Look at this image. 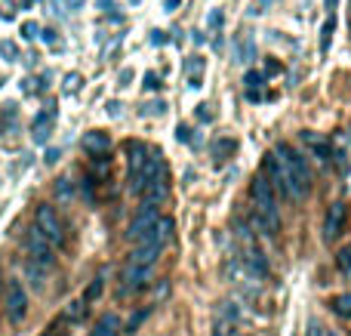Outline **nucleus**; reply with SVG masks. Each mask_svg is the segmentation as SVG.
Masks as SVG:
<instances>
[{"mask_svg":"<svg viewBox=\"0 0 351 336\" xmlns=\"http://www.w3.org/2000/svg\"><path fill=\"white\" fill-rule=\"evenodd\" d=\"M250 197H253V210L256 219L262 222L268 235H274L280 228V213H278V197H274V189L265 176H256L250 182Z\"/></svg>","mask_w":351,"mask_h":336,"instance_id":"1","label":"nucleus"},{"mask_svg":"<svg viewBox=\"0 0 351 336\" xmlns=\"http://www.w3.org/2000/svg\"><path fill=\"white\" fill-rule=\"evenodd\" d=\"M274 152L280 154V160H284L287 170H290L293 189H296V201H299V197H305V195H308V189H311V170H308V160H305V154L296 152L293 145H287V142H280Z\"/></svg>","mask_w":351,"mask_h":336,"instance_id":"2","label":"nucleus"},{"mask_svg":"<svg viewBox=\"0 0 351 336\" xmlns=\"http://www.w3.org/2000/svg\"><path fill=\"white\" fill-rule=\"evenodd\" d=\"M262 170H265V179L271 182L274 191H280V195H287V197H293V201H296V189H293L290 170H287V164L280 160L278 152L265 154V160H262Z\"/></svg>","mask_w":351,"mask_h":336,"instance_id":"3","label":"nucleus"},{"mask_svg":"<svg viewBox=\"0 0 351 336\" xmlns=\"http://www.w3.org/2000/svg\"><path fill=\"white\" fill-rule=\"evenodd\" d=\"M34 226L43 232V238L53 241V247H62L65 244V226H62L59 213H56V207H49V204H37L34 210Z\"/></svg>","mask_w":351,"mask_h":336,"instance_id":"4","label":"nucleus"},{"mask_svg":"<svg viewBox=\"0 0 351 336\" xmlns=\"http://www.w3.org/2000/svg\"><path fill=\"white\" fill-rule=\"evenodd\" d=\"M25 253H28V259H34V263H40V265H53L56 263V250H53V241L49 238H43V232L40 228H31L28 235H25Z\"/></svg>","mask_w":351,"mask_h":336,"instance_id":"5","label":"nucleus"},{"mask_svg":"<svg viewBox=\"0 0 351 336\" xmlns=\"http://www.w3.org/2000/svg\"><path fill=\"white\" fill-rule=\"evenodd\" d=\"M3 306H6V318H10V324H22L25 315H28V293H25L22 281H6Z\"/></svg>","mask_w":351,"mask_h":336,"instance_id":"6","label":"nucleus"},{"mask_svg":"<svg viewBox=\"0 0 351 336\" xmlns=\"http://www.w3.org/2000/svg\"><path fill=\"white\" fill-rule=\"evenodd\" d=\"M158 219H160L158 207H154V204H142V207H139V213L133 216V222H130V228H127V238L139 244V241L145 238V235L152 232L154 226H158Z\"/></svg>","mask_w":351,"mask_h":336,"instance_id":"7","label":"nucleus"},{"mask_svg":"<svg viewBox=\"0 0 351 336\" xmlns=\"http://www.w3.org/2000/svg\"><path fill=\"white\" fill-rule=\"evenodd\" d=\"M152 281V265H133L127 263L121 275V287H117V296H130V293H139L145 284Z\"/></svg>","mask_w":351,"mask_h":336,"instance_id":"8","label":"nucleus"},{"mask_svg":"<svg viewBox=\"0 0 351 336\" xmlns=\"http://www.w3.org/2000/svg\"><path fill=\"white\" fill-rule=\"evenodd\" d=\"M346 216H348L346 204H330L327 219H324V238H327V241H336V238H339V235H342V226H346Z\"/></svg>","mask_w":351,"mask_h":336,"instance_id":"9","label":"nucleus"},{"mask_svg":"<svg viewBox=\"0 0 351 336\" xmlns=\"http://www.w3.org/2000/svg\"><path fill=\"white\" fill-rule=\"evenodd\" d=\"M160 253H164V247H160V244H148V241H139V244H136V250L130 253L127 263H133V265H154V263L160 259Z\"/></svg>","mask_w":351,"mask_h":336,"instance_id":"10","label":"nucleus"},{"mask_svg":"<svg viewBox=\"0 0 351 336\" xmlns=\"http://www.w3.org/2000/svg\"><path fill=\"white\" fill-rule=\"evenodd\" d=\"M148 154H152V148L145 145V142H127V164H130V179L136 176V173L145 167Z\"/></svg>","mask_w":351,"mask_h":336,"instance_id":"11","label":"nucleus"},{"mask_svg":"<svg viewBox=\"0 0 351 336\" xmlns=\"http://www.w3.org/2000/svg\"><path fill=\"white\" fill-rule=\"evenodd\" d=\"M84 148L90 154H96V158H102V154H108V148H111V136L105 133V130H90V133L84 136Z\"/></svg>","mask_w":351,"mask_h":336,"instance_id":"12","label":"nucleus"},{"mask_svg":"<svg viewBox=\"0 0 351 336\" xmlns=\"http://www.w3.org/2000/svg\"><path fill=\"white\" fill-rule=\"evenodd\" d=\"M299 136H302V142L324 160V164H330V158H333V145H330V139H321V136L311 133V130H305V133H299Z\"/></svg>","mask_w":351,"mask_h":336,"instance_id":"13","label":"nucleus"},{"mask_svg":"<svg viewBox=\"0 0 351 336\" xmlns=\"http://www.w3.org/2000/svg\"><path fill=\"white\" fill-rule=\"evenodd\" d=\"M234 148H237V142L231 139V136H219V139L213 142V160H216V164L228 160L231 154H234Z\"/></svg>","mask_w":351,"mask_h":336,"instance_id":"14","label":"nucleus"},{"mask_svg":"<svg viewBox=\"0 0 351 336\" xmlns=\"http://www.w3.org/2000/svg\"><path fill=\"white\" fill-rule=\"evenodd\" d=\"M25 275H28L31 287H34V290H43V281H47V265H40V263H34V259H28V263H25Z\"/></svg>","mask_w":351,"mask_h":336,"instance_id":"15","label":"nucleus"},{"mask_svg":"<svg viewBox=\"0 0 351 336\" xmlns=\"http://www.w3.org/2000/svg\"><path fill=\"white\" fill-rule=\"evenodd\" d=\"M117 331H121V321H117V315H102V318H99V324L93 327L90 336H117Z\"/></svg>","mask_w":351,"mask_h":336,"instance_id":"16","label":"nucleus"},{"mask_svg":"<svg viewBox=\"0 0 351 336\" xmlns=\"http://www.w3.org/2000/svg\"><path fill=\"white\" fill-rule=\"evenodd\" d=\"M333 31H336V16L330 12L327 22L321 25V56H327V53H330V43H333Z\"/></svg>","mask_w":351,"mask_h":336,"instance_id":"17","label":"nucleus"},{"mask_svg":"<svg viewBox=\"0 0 351 336\" xmlns=\"http://www.w3.org/2000/svg\"><path fill=\"white\" fill-rule=\"evenodd\" d=\"M330 309H333L339 318H351V293H339L330 300Z\"/></svg>","mask_w":351,"mask_h":336,"instance_id":"18","label":"nucleus"},{"mask_svg":"<svg viewBox=\"0 0 351 336\" xmlns=\"http://www.w3.org/2000/svg\"><path fill=\"white\" fill-rule=\"evenodd\" d=\"M247 263H250V269H253L256 275H268V263H265V256H262V253L256 250V247H250Z\"/></svg>","mask_w":351,"mask_h":336,"instance_id":"19","label":"nucleus"},{"mask_svg":"<svg viewBox=\"0 0 351 336\" xmlns=\"http://www.w3.org/2000/svg\"><path fill=\"white\" fill-rule=\"evenodd\" d=\"M336 265H339L342 275L351 278V244H348V247H342V250L336 253Z\"/></svg>","mask_w":351,"mask_h":336,"instance_id":"20","label":"nucleus"},{"mask_svg":"<svg viewBox=\"0 0 351 336\" xmlns=\"http://www.w3.org/2000/svg\"><path fill=\"white\" fill-rule=\"evenodd\" d=\"M84 315H86V300H77V302H71V306H68L65 318L74 324V321H84Z\"/></svg>","mask_w":351,"mask_h":336,"instance_id":"21","label":"nucleus"},{"mask_svg":"<svg viewBox=\"0 0 351 336\" xmlns=\"http://www.w3.org/2000/svg\"><path fill=\"white\" fill-rule=\"evenodd\" d=\"M56 195H59L62 201H68V197H74V185H71V179H68V176H62L59 182H56Z\"/></svg>","mask_w":351,"mask_h":336,"instance_id":"22","label":"nucleus"},{"mask_svg":"<svg viewBox=\"0 0 351 336\" xmlns=\"http://www.w3.org/2000/svg\"><path fill=\"white\" fill-rule=\"evenodd\" d=\"M68 324H71V321L65 318V315H62L59 321H53V327H49L47 333H40V336H68Z\"/></svg>","mask_w":351,"mask_h":336,"instance_id":"23","label":"nucleus"},{"mask_svg":"<svg viewBox=\"0 0 351 336\" xmlns=\"http://www.w3.org/2000/svg\"><path fill=\"white\" fill-rule=\"evenodd\" d=\"M99 296H102V278H96V281H93L90 287H86L84 300H86V302H93V300H99Z\"/></svg>","mask_w":351,"mask_h":336,"instance_id":"24","label":"nucleus"},{"mask_svg":"<svg viewBox=\"0 0 351 336\" xmlns=\"http://www.w3.org/2000/svg\"><path fill=\"white\" fill-rule=\"evenodd\" d=\"M231 315L228 318H222V321H216V327H213V336H231Z\"/></svg>","mask_w":351,"mask_h":336,"instance_id":"25","label":"nucleus"},{"mask_svg":"<svg viewBox=\"0 0 351 336\" xmlns=\"http://www.w3.org/2000/svg\"><path fill=\"white\" fill-rule=\"evenodd\" d=\"M145 318H148V309H142V312H136L133 318H130V324H127V333H136V331H139V324H142V321H145Z\"/></svg>","mask_w":351,"mask_h":336,"instance_id":"26","label":"nucleus"},{"mask_svg":"<svg viewBox=\"0 0 351 336\" xmlns=\"http://www.w3.org/2000/svg\"><path fill=\"white\" fill-rule=\"evenodd\" d=\"M0 53H3L6 56V59H16V43H10V40H3V43H0Z\"/></svg>","mask_w":351,"mask_h":336,"instance_id":"27","label":"nucleus"},{"mask_svg":"<svg viewBox=\"0 0 351 336\" xmlns=\"http://www.w3.org/2000/svg\"><path fill=\"white\" fill-rule=\"evenodd\" d=\"M247 86H250V90H253V86L259 90V86H262V74L259 71H250L247 74Z\"/></svg>","mask_w":351,"mask_h":336,"instance_id":"28","label":"nucleus"},{"mask_svg":"<svg viewBox=\"0 0 351 336\" xmlns=\"http://www.w3.org/2000/svg\"><path fill=\"white\" fill-rule=\"evenodd\" d=\"M222 22H225L222 10H213V16H210V28H222Z\"/></svg>","mask_w":351,"mask_h":336,"instance_id":"29","label":"nucleus"},{"mask_svg":"<svg viewBox=\"0 0 351 336\" xmlns=\"http://www.w3.org/2000/svg\"><path fill=\"white\" fill-rule=\"evenodd\" d=\"M77 86H80V74H68V77H65V90L71 93V90H77Z\"/></svg>","mask_w":351,"mask_h":336,"instance_id":"30","label":"nucleus"},{"mask_svg":"<svg viewBox=\"0 0 351 336\" xmlns=\"http://www.w3.org/2000/svg\"><path fill=\"white\" fill-rule=\"evenodd\" d=\"M176 139H179V142H191V130L179 127V130H176Z\"/></svg>","mask_w":351,"mask_h":336,"instance_id":"31","label":"nucleus"},{"mask_svg":"<svg viewBox=\"0 0 351 336\" xmlns=\"http://www.w3.org/2000/svg\"><path fill=\"white\" fill-rule=\"evenodd\" d=\"M22 31H25L22 37H37V25H34V22H25V25H22Z\"/></svg>","mask_w":351,"mask_h":336,"instance_id":"32","label":"nucleus"},{"mask_svg":"<svg viewBox=\"0 0 351 336\" xmlns=\"http://www.w3.org/2000/svg\"><path fill=\"white\" fill-rule=\"evenodd\" d=\"M145 86H148V90H158V86H160V80L154 77V74H145Z\"/></svg>","mask_w":351,"mask_h":336,"instance_id":"33","label":"nucleus"},{"mask_svg":"<svg viewBox=\"0 0 351 336\" xmlns=\"http://www.w3.org/2000/svg\"><path fill=\"white\" fill-rule=\"evenodd\" d=\"M308 336H324V327L317 324V321H311V324H308Z\"/></svg>","mask_w":351,"mask_h":336,"instance_id":"34","label":"nucleus"},{"mask_svg":"<svg viewBox=\"0 0 351 336\" xmlns=\"http://www.w3.org/2000/svg\"><path fill=\"white\" fill-rule=\"evenodd\" d=\"M152 43H158V47H160V43H167V37H164V31H154V37H152Z\"/></svg>","mask_w":351,"mask_h":336,"instance_id":"35","label":"nucleus"},{"mask_svg":"<svg viewBox=\"0 0 351 336\" xmlns=\"http://www.w3.org/2000/svg\"><path fill=\"white\" fill-rule=\"evenodd\" d=\"M197 117H200V121H210V111H206V105H200V111H197Z\"/></svg>","mask_w":351,"mask_h":336,"instance_id":"36","label":"nucleus"},{"mask_svg":"<svg viewBox=\"0 0 351 336\" xmlns=\"http://www.w3.org/2000/svg\"><path fill=\"white\" fill-rule=\"evenodd\" d=\"M56 160H59V152L53 148V152H47V164H56Z\"/></svg>","mask_w":351,"mask_h":336,"instance_id":"37","label":"nucleus"},{"mask_svg":"<svg viewBox=\"0 0 351 336\" xmlns=\"http://www.w3.org/2000/svg\"><path fill=\"white\" fill-rule=\"evenodd\" d=\"M324 6H327V10H330V12H333V10H336V6H339V0H324Z\"/></svg>","mask_w":351,"mask_h":336,"instance_id":"38","label":"nucleus"},{"mask_svg":"<svg viewBox=\"0 0 351 336\" xmlns=\"http://www.w3.org/2000/svg\"><path fill=\"white\" fill-rule=\"evenodd\" d=\"M179 6V0H167V10H176Z\"/></svg>","mask_w":351,"mask_h":336,"instance_id":"39","label":"nucleus"},{"mask_svg":"<svg viewBox=\"0 0 351 336\" xmlns=\"http://www.w3.org/2000/svg\"><path fill=\"white\" fill-rule=\"evenodd\" d=\"M324 336H336V333L333 331H324Z\"/></svg>","mask_w":351,"mask_h":336,"instance_id":"40","label":"nucleus"},{"mask_svg":"<svg viewBox=\"0 0 351 336\" xmlns=\"http://www.w3.org/2000/svg\"><path fill=\"white\" fill-rule=\"evenodd\" d=\"M133 3H139V0H133Z\"/></svg>","mask_w":351,"mask_h":336,"instance_id":"41","label":"nucleus"},{"mask_svg":"<svg viewBox=\"0 0 351 336\" xmlns=\"http://www.w3.org/2000/svg\"><path fill=\"white\" fill-rule=\"evenodd\" d=\"M0 287H3V281H0Z\"/></svg>","mask_w":351,"mask_h":336,"instance_id":"42","label":"nucleus"}]
</instances>
